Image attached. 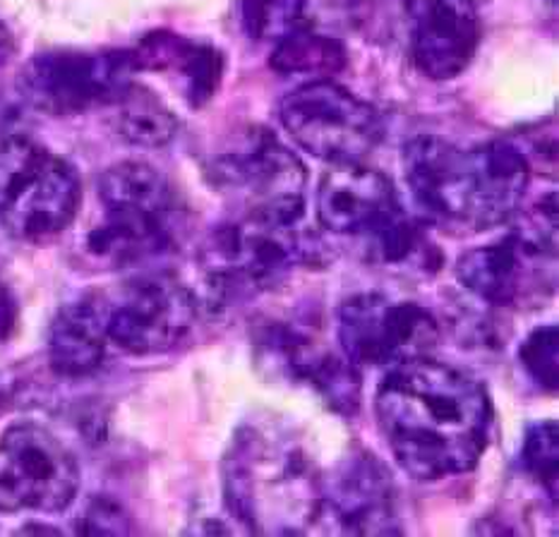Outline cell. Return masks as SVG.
<instances>
[{"mask_svg":"<svg viewBox=\"0 0 559 537\" xmlns=\"http://www.w3.org/2000/svg\"><path fill=\"white\" fill-rule=\"evenodd\" d=\"M374 415L399 466L420 482L473 470L490 442L488 392L471 374L430 356L389 368Z\"/></svg>","mask_w":559,"mask_h":537,"instance_id":"cell-1","label":"cell"},{"mask_svg":"<svg viewBox=\"0 0 559 537\" xmlns=\"http://www.w3.org/2000/svg\"><path fill=\"white\" fill-rule=\"evenodd\" d=\"M322 475L296 432L248 422L224 458L228 514L258 535H302L318 526Z\"/></svg>","mask_w":559,"mask_h":537,"instance_id":"cell-3","label":"cell"},{"mask_svg":"<svg viewBox=\"0 0 559 537\" xmlns=\"http://www.w3.org/2000/svg\"><path fill=\"white\" fill-rule=\"evenodd\" d=\"M519 362L524 372L545 392L557 389V329L540 326L519 348Z\"/></svg>","mask_w":559,"mask_h":537,"instance_id":"cell-23","label":"cell"},{"mask_svg":"<svg viewBox=\"0 0 559 537\" xmlns=\"http://www.w3.org/2000/svg\"><path fill=\"white\" fill-rule=\"evenodd\" d=\"M346 51L332 36L308 29L300 24L298 29L286 34L274 44L272 65L284 75H314L324 80L344 68Z\"/></svg>","mask_w":559,"mask_h":537,"instance_id":"cell-20","label":"cell"},{"mask_svg":"<svg viewBox=\"0 0 559 537\" xmlns=\"http://www.w3.org/2000/svg\"><path fill=\"white\" fill-rule=\"evenodd\" d=\"M10 51H12V39H10V32L5 29V24L0 22V63H3V60H8Z\"/></svg>","mask_w":559,"mask_h":537,"instance_id":"cell-26","label":"cell"},{"mask_svg":"<svg viewBox=\"0 0 559 537\" xmlns=\"http://www.w3.org/2000/svg\"><path fill=\"white\" fill-rule=\"evenodd\" d=\"M140 68L132 51H75L53 48L36 53L20 75V94L48 116H78L111 106Z\"/></svg>","mask_w":559,"mask_h":537,"instance_id":"cell-9","label":"cell"},{"mask_svg":"<svg viewBox=\"0 0 559 537\" xmlns=\"http://www.w3.org/2000/svg\"><path fill=\"white\" fill-rule=\"evenodd\" d=\"M108 348L104 293H87L58 310L48 332V362L58 377L80 380L102 368Z\"/></svg>","mask_w":559,"mask_h":537,"instance_id":"cell-17","label":"cell"},{"mask_svg":"<svg viewBox=\"0 0 559 537\" xmlns=\"http://www.w3.org/2000/svg\"><path fill=\"white\" fill-rule=\"evenodd\" d=\"M20 320V305L12 290L0 281V341L10 338L15 334Z\"/></svg>","mask_w":559,"mask_h":537,"instance_id":"cell-25","label":"cell"},{"mask_svg":"<svg viewBox=\"0 0 559 537\" xmlns=\"http://www.w3.org/2000/svg\"><path fill=\"white\" fill-rule=\"evenodd\" d=\"M260 360L290 382L310 384L332 410L354 415L360 406V374L346 356L324 350L290 324H266L258 341Z\"/></svg>","mask_w":559,"mask_h":537,"instance_id":"cell-16","label":"cell"},{"mask_svg":"<svg viewBox=\"0 0 559 537\" xmlns=\"http://www.w3.org/2000/svg\"><path fill=\"white\" fill-rule=\"evenodd\" d=\"M111 106L116 111L114 128L128 144L159 150L176 138V116L152 92L140 90L138 84H130Z\"/></svg>","mask_w":559,"mask_h":537,"instance_id":"cell-19","label":"cell"},{"mask_svg":"<svg viewBox=\"0 0 559 537\" xmlns=\"http://www.w3.org/2000/svg\"><path fill=\"white\" fill-rule=\"evenodd\" d=\"M80 533L87 535H126L130 533L128 514L118 502L108 497H99L82 514Z\"/></svg>","mask_w":559,"mask_h":537,"instance_id":"cell-24","label":"cell"},{"mask_svg":"<svg viewBox=\"0 0 559 537\" xmlns=\"http://www.w3.org/2000/svg\"><path fill=\"white\" fill-rule=\"evenodd\" d=\"M238 10L248 36L276 44L306 24L308 0H238Z\"/></svg>","mask_w":559,"mask_h":537,"instance_id":"cell-21","label":"cell"},{"mask_svg":"<svg viewBox=\"0 0 559 537\" xmlns=\"http://www.w3.org/2000/svg\"><path fill=\"white\" fill-rule=\"evenodd\" d=\"M437 336L440 329L430 312L380 293H360L338 308V344L356 368H394L425 358Z\"/></svg>","mask_w":559,"mask_h":537,"instance_id":"cell-12","label":"cell"},{"mask_svg":"<svg viewBox=\"0 0 559 537\" xmlns=\"http://www.w3.org/2000/svg\"><path fill=\"white\" fill-rule=\"evenodd\" d=\"M521 466L552 499L557 494V427L545 420L531 425L521 444Z\"/></svg>","mask_w":559,"mask_h":537,"instance_id":"cell-22","label":"cell"},{"mask_svg":"<svg viewBox=\"0 0 559 537\" xmlns=\"http://www.w3.org/2000/svg\"><path fill=\"white\" fill-rule=\"evenodd\" d=\"M78 490V458L51 430L17 422L0 434V514H58Z\"/></svg>","mask_w":559,"mask_h":537,"instance_id":"cell-11","label":"cell"},{"mask_svg":"<svg viewBox=\"0 0 559 537\" xmlns=\"http://www.w3.org/2000/svg\"><path fill=\"white\" fill-rule=\"evenodd\" d=\"M411 60L420 75L447 82L464 72L480 44L476 0H406Z\"/></svg>","mask_w":559,"mask_h":537,"instance_id":"cell-15","label":"cell"},{"mask_svg":"<svg viewBox=\"0 0 559 537\" xmlns=\"http://www.w3.org/2000/svg\"><path fill=\"white\" fill-rule=\"evenodd\" d=\"M82 186L66 158L22 132H0V226L12 238L44 242L78 216Z\"/></svg>","mask_w":559,"mask_h":537,"instance_id":"cell-6","label":"cell"},{"mask_svg":"<svg viewBox=\"0 0 559 537\" xmlns=\"http://www.w3.org/2000/svg\"><path fill=\"white\" fill-rule=\"evenodd\" d=\"M318 526L338 535H396L392 475L370 451L356 449L322 478Z\"/></svg>","mask_w":559,"mask_h":537,"instance_id":"cell-13","label":"cell"},{"mask_svg":"<svg viewBox=\"0 0 559 537\" xmlns=\"http://www.w3.org/2000/svg\"><path fill=\"white\" fill-rule=\"evenodd\" d=\"M8 398V384L0 380V403H3Z\"/></svg>","mask_w":559,"mask_h":537,"instance_id":"cell-27","label":"cell"},{"mask_svg":"<svg viewBox=\"0 0 559 537\" xmlns=\"http://www.w3.org/2000/svg\"><path fill=\"white\" fill-rule=\"evenodd\" d=\"M404 174L420 214L456 234L512 222L531 186V162L509 140L456 146L420 134L404 150Z\"/></svg>","mask_w":559,"mask_h":537,"instance_id":"cell-2","label":"cell"},{"mask_svg":"<svg viewBox=\"0 0 559 537\" xmlns=\"http://www.w3.org/2000/svg\"><path fill=\"white\" fill-rule=\"evenodd\" d=\"M104 216L87 236V252L116 268L138 266L171 252L180 234V204L162 170L120 162L99 178Z\"/></svg>","mask_w":559,"mask_h":537,"instance_id":"cell-4","label":"cell"},{"mask_svg":"<svg viewBox=\"0 0 559 537\" xmlns=\"http://www.w3.org/2000/svg\"><path fill=\"white\" fill-rule=\"evenodd\" d=\"M210 176L218 192L242 214L302 222L308 170L288 146L264 128H248L212 158Z\"/></svg>","mask_w":559,"mask_h":537,"instance_id":"cell-7","label":"cell"},{"mask_svg":"<svg viewBox=\"0 0 559 537\" xmlns=\"http://www.w3.org/2000/svg\"><path fill=\"white\" fill-rule=\"evenodd\" d=\"M278 118L300 150L332 166L362 164L384 132L374 106L330 80H312L286 94Z\"/></svg>","mask_w":559,"mask_h":537,"instance_id":"cell-8","label":"cell"},{"mask_svg":"<svg viewBox=\"0 0 559 537\" xmlns=\"http://www.w3.org/2000/svg\"><path fill=\"white\" fill-rule=\"evenodd\" d=\"M132 56L140 70H176L180 80L188 84V99L192 104L210 99L222 77V58L212 46L192 44L174 34L150 36Z\"/></svg>","mask_w":559,"mask_h":537,"instance_id":"cell-18","label":"cell"},{"mask_svg":"<svg viewBox=\"0 0 559 537\" xmlns=\"http://www.w3.org/2000/svg\"><path fill=\"white\" fill-rule=\"evenodd\" d=\"M108 346L156 356L183 344L198 317L194 293L174 274L154 272L104 293Z\"/></svg>","mask_w":559,"mask_h":537,"instance_id":"cell-10","label":"cell"},{"mask_svg":"<svg viewBox=\"0 0 559 537\" xmlns=\"http://www.w3.org/2000/svg\"><path fill=\"white\" fill-rule=\"evenodd\" d=\"M318 218L334 236L366 238L384 236L404 218L392 180L362 164H338L320 180Z\"/></svg>","mask_w":559,"mask_h":537,"instance_id":"cell-14","label":"cell"},{"mask_svg":"<svg viewBox=\"0 0 559 537\" xmlns=\"http://www.w3.org/2000/svg\"><path fill=\"white\" fill-rule=\"evenodd\" d=\"M322 246L302 222L242 214L218 226L200 252L210 298L218 305L248 300L274 288L296 266L318 260Z\"/></svg>","mask_w":559,"mask_h":537,"instance_id":"cell-5","label":"cell"}]
</instances>
